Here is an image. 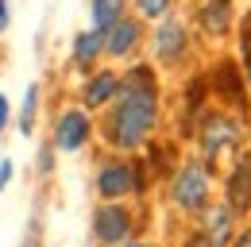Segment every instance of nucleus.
Masks as SVG:
<instances>
[{"mask_svg":"<svg viewBox=\"0 0 251 247\" xmlns=\"http://www.w3.org/2000/svg\"><path fill=\"white\" fill-rule=\"evenodd\" d=\"M248 81H251V54H248Z\"/></svg>","mask_w":251,"mask_h":247,"instance_id":"nucleus-22","label":"nucleus"},{"mask_svg":"<svg viewBox=\"0 0 251 247\" xmlns=\"http://www.w3.org/2000/svg\"><path fill=\"white\" fill-rule=\"evenodd\" d=\"M8 178H12V162H8V158H4V162H0V189H4V185H8Z\"/></svg>","mask_w":251,"mask_h":247,"instance_id":"nucleus-17","label":"nucleus"},{"mask_svg":"<svg viewBox=\"0 0 251 247\" xmlns=\"http://www.w3.org/2000/svg\"><path fill=\"white\" fill-rule=\"evenodd\" d=\"M228 236H232V209L220 205V209H209L205 216V244L209 247H228Z\"/></svg>","mask_w":251,"mask_h":247,"instance_id":"nucleus-9","label":"nucleus"},{"mask_svg":"<svg viewBox=\"0 0 251 247\" xmlns=\"http://www.w3.org/2000/svg\"><path fill=\"white\" fill-rule=\"evenodd\" d=\"M135 43H139V24H135V20H116V24L108 27V39H104L108 54H127Z\"/></svg>","mask_w":251,"mask_h":247,"instance_id":"nucleus-11","label":"nucleus"},{"mask_svg":"<svg viewBox=\"0 0 251 247\" xmlns=\"http://www.w3.org/2000/svg\"><path fill=\"white\" fill-rule=\"evenodd\" d=\"M182 50H186V27L182 24H162V27L155 31V54L162 62H174V58H182Z\"/></svg>","mask_w":251,"mask_h":247,"instance_id":"nucleus-8","label":"nucleus"},{"mask_svg":"<svg viewBox=\"0 0 251 247\" xmlns=\"http://www.w3.org/2000/svg\"><path fill=\"white\" fill-rule=\"evenodd\" d=\"M228 209L232 213H248L251 209V158H240L232 178H228Z\"/></svg>","mask_w":251,"mask_h":247,"instance_id":"nucleus-6","label":"nucleus"},{"mask_svg":"<svg viewBox=\"0 0 251 247\" xmlns=\"http://www.w3.org/2000/svg\"><path fill=\"white\" fill-rule=\"evenodd\" d=\"M35 97H39V89H27V100H24V116H20V124H24V131H27V124H31V116H35Z\"/></svg>","mask_w":251,"mask_h":247,"instance_id":"nucleus-16","label":"nucleus"},{"mask_svg":"<svg viewBox=\"0 0 251 247\" xmlns=\"http://www.w3.org/2000/svg\"><path fill=\"white\" fill-rule=\"evenodd\" d=\"M127 228H131V220H127L124 209H116V205H104V209H97L93 216V232L100 244H120L127 236Z\"/></svg>","mask_w":251,"mask_h":247,"instance_id":"nucleus-5","label":"nucleus"},{"mask_svg":"<svg viewBox=\"0 0 251 247\" xmlns=\"http://www.w3.org/2000/svg\"><path fill=\"white\" fill-rule=\"evenodd\" d=\"M131 247H143V244H131Z\"/></svg>","mask_w":251,"mask_h":247,"instance_id":"nucleus-23","label":"nucleus"},{"mask_svg":"<svg viewBox=\"0 0 251 247\" xmlns=\"http://www.w3.org/2000/svg\"><path fill=\"white\" fill-rule=\"evenodd\" d=\"M97 189L104 197H124V193H135V166L131 162H108L97 178Z\"/></svg>","mask_w":251,"mask_h":247,"instance_id":"nucleus-4","label":"nucleus"},{"mask_svg":"<svg viewBox=\"0 0 251 247\" xmlns=\"http://www.w3.org/2000/svg\"><path fill=\"white\" fill-rule=\"evenodd\" d=\"M189 247H209V244H205V240H193V244H189Z\"/></svg>","mask_w":251,"mask_h":247,"instance_id":"nucleus-21","label":"nucleus"},{"mask_svg":"<svg viewBox=\"0 0 251 247\" xmlns=\"http://www.w3.org/2000/svg\"><path fill=\"white\" fill-rule=\"evenodd\" d=\"M155 127V81L147 70H131L116 93V112H112V143L139 147L147 131Z\"/></svg>","mask_w":251,"mask_h":247,"instance_id":"nucleus-1","label":"nucleus"},{"mask_svg":"<svg viewBox=\"0 0 251 247\" xmlns=\"http://www.w3.org/2000/svg\"><path fill=\"white\" fill-rule=\"evenodd\" d=\"M240 135H244V127H240V120H232V116H224V112H213V116H205L201 120V151L209 154H224L232 151L236 143H240Z\"/></svg>","mask_w":251,"mask_h":247,"instance_id":"nucleus-2","label":"nucleus"},{"mask_svg":"<svg viewBox=\"0 0 251 247\" xmlns=\"http://www.w3.org/2000/svg\"><path fill=\"white\" fill-rule=\"evenodd\" d=\"M240 247H251V228L244 232V236H240Z\"/></svg>","mask_w":251,"mask_h":247,"instance_id":"nucleus-20","label":"nucleus"},{"mask_svg":"<svg viewBox=\"0 0 251 247\" xmlns=\"http://www.w3.org/2000/svg\"><path fill=\"white\" fill-rule=\"evenodd\" d=\"M100 50H104V35L100 31H85V35L74 39V58H77V66H89Z\"/></svg>","mask_w":251,"mask_h":247,"instance_id":"nucleus-13","label":"nucleus"},{"mask_svg":"<svg viewBox=\"0 0 251 247\" xmlns=\"http://www.w3.org/2000/svg\"><path fill=\"white\" fill-rule=\"evenodd\" d=\"M205 197H209V174H205L197 162L182 166V174L174 178V201H178L182 209H201Z\"/></svg>","mask_w":251,"mask_h":247,"instance_id":"nucleus-3","label":"nucleus"},{"mask_svg":"<svg viewBox=\"0 0 251 247\" xmlns=\"http://www.w3.org/2000/svg\"><path fill=\"white\" fill-rule=\"evenodd\" d=\"M8 27V8H4V0H0V31Z\"/></svg>","mask_w":251,"mask_h":247,"instance_id":"nucleus-19","label":"nucleus"},{"mask_svg":"<svg viewBox=\"0 0 251 247\" xmlns=\"http://www.w3.org/2000/svg\"><path fill=\"white\" fill-rule=\"evenodd\" d=\"M120 8H124V0H93V24L97 31H108L116 20H120Z\"/></svg>","mask_w":251,"mask_h":247,"instance_id":"nucleus-14","label":"nucleus"},{"mask_svg":"<svg viewBox=\"0 0 251 247\" xmlns=\"http://www.w3.org/2000/svg\"><path fill=\"white\" fill-rule=\"evenodd\" d=\"M228 24H232V0H209L201 8V27L209 31L213 39H220L228 31Z\"/></svg>","mask_w":251,"mask_h":247,"instance_id":"nucleus-10","label":"nucleus"},{"mask_svg":"<svg viewBox=\"0 0 251 247\" xmlns=\"http://www.w3.org/2000/svg\"><path fill=\"white\" fill-rule=\"evenodd\" d=\"M54 139H58L62 151H77V147L89 139V116L77 112V108H70L62 120H58V135H54Z\"/></svg>","mask_w":251,"mask_h":247,"instance_id":"nucleus-7","label":"nucleus"},{"mask_svg":"<svg viewBox=\"0 0 251 247\" xmlns=\"http://www.w3.org/2000/svg\"><path fill=\"white\" fill-rule=\"evenodd\" d=\"M116 89H120L116 74H97L93 81L85 85V104H89V108H100L108 97H116Z\"/></svg>","mask_w":251,"mask_h":247,"instance_id":"nucleus-12","label":"nucleus"},{"mask_svg":"<svg viewBox=\"0 0 251 247\" xmlns=\"http://www.w3.org/2000/svg\"><path fill=\"white\" fill-rule=\"evenodd\" d=\"M4 120H8V97H0V131H4Z\"/></svg>","mask_w":251,"mask_h":247,"instance_id":"nucleus-18","label":"nucleus"},{"mask_svg":"<svg viewBox=\"0 0 251 247\" xmlns=\"http://www.w3.org/2000/svg\"><path fill=\"white\" fill-rule=\"evenodd\" d=\"M135 8H139V16H147V20H158V16H166L170 0H135Z\"/></svg>","mask_w":251,"mask_h":247,"instance_id":"nucleus-15","label":"nucleus"}]
</instances>
